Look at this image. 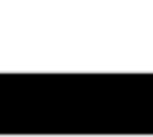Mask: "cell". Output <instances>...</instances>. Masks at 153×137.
I'll return each mask as SVG.
<instances>
[]
</instances>
